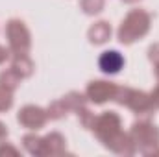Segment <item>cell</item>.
<instances>
[{"mask_svg": "<svg viewBox=\"0 0 159 157\" xmlns=\"http://www.w3.org/2000/svg\"><path fill=\"white\" fill-rule=\"evenodd\" d=\"M24 148L32 154V155H43V139L37 135H26L22 139Z\"/></svg>", "mask_w": 159, "mask_h": 157, "instance_id": "obj_13", "label": "cell"}, {"mask_svg": "<svg viewBox=\"0 0 159 157\" xmlns=\"http://www.w3.org/2000/svg\"><path fill=\"white\" fill-rule=\"evenodd\" d=\"M91 129L100 139V142H104V146L109 148L111 152H115L119 155L135 154V148L131 144L129 135L120 129V117L117 113H113V111L102 113L100 117L94 118V124Z\"/></svg>", "mask_w": 159, "mask_h": 157, "instance_id": "obj_1", "label": "cell"}, {"mask_svg": "<svg viewBox=\"0 0 159 157\" xmlns=\"http://www.w3.org/2000/svg\"><path fill=\"white\" fill-rule=\"evenodd\" d=\"M124 2H128V4H133V2H137V0H124Z\"/></svg>", "mask_w": 159, "mask_h": 157, "instance_id": "obj_25", "label": "cell"}, {"mask_svg": "<svg viewBox=\"0 0 159 157\" xmlns=\"http://www.w3.org/2000/svg\"><path fill=\"white\" fill-rule=\"evenodd\" d=\"M67 111H69V107L65 105V102H63V100L52 102V104L48 105V109H46L48 118H52V120H59V118H63L65 115H67Z\"/></svg>", "mask_w": 159, "mask_h": 157, "instance_id": "obj_15", "label": "cell"}, {"mask_svg": "<svg viewBox=\"0 0 159 157\" xmlns=\"http://www.w3.org/2000/svg\"><path fill=\"white\" fill-rule=\"evenodd\" d=\"M98 65H100V69L106 74H117L120 69H122V65H124V57H122V54L117 52V50H106L100 56Z\"/></svg>", "mask_w": 159, "mask_h": 157, "instance_id": "obj_8", "label": "cell"}, {"mask_svg": "<svg viewBox=\"0 0 159 157\" xmlns=\"http://www.w3.org/2000/svg\"><path fill=\"white\" fill-rule=\"evenodd\" d=\"M65 139L59 133H50L43 139V155H59L65 152Z\"/></svg>", "mask_w": 159, "mask_h": 157, "instance_id": "obj_9", "label": "cell"}, {"mask_svg": "<svg viewBox=\"0 0 159 157\" xmlns=\"http://www.w3.org/2000/svg\"><path fill=\"white\" fill-rule=\"evenodd\" d=\"M148 57H150V61L159 63V43L157 44H154V46H150V50H148Z\"/></svg>", "mask_w": 159, "mask_h": 157, "instance_id": "obj_19", "label": "cell"}, {"mask_svg": "<svg viewBox=\"0 0 159 157\" xmlns=\"http://www.w3.org/2000/svg\"><path fill=\"white\" fill-rule=\"evenodd\" d=\"M78 118H80V122H81V126L83 128H87V129H91L93 128V124H94V113H91L85 105L83 107H80L78 109Z\"/></svg>", "mask_w": 159, "mask_h": 157, "instance_id": "obj_18", "label": "cell"}, {"mask_svg": "<svg viewBox=\"0 0 159 157\" xmlns=\"http://www.w3.org/2000/svg\"><path fill=\"white\" fill-rule=\"evenodd\" d=\"M13 105V91L0 85V111H7Z\"/></svg>", "mask_w": 159, "mask_h": 157, "instance_id": "obj_17", "label": "cell"}, {"mask_svg": "<svg viewBox=\"0 0 159 157\" xmlns=\"http://www.w3.org/2000/svg\"><path fill=\"white\" fill-rule=\"evenodd\" d=\"M17 120H19L24 128L35 131V129H39V128H43V126L46 124L48 113H46L44 109L37 107V105H26V107H22V109L19 111Z\"/></svg>", "mask_w": 159, "mask_h": 157, "instance_id": "obj_6", "label": "cell"}, {"mask_svg": "<svg viewBox=\"0 0 159 157\" xmlns=\"http://www.w3.org/2000/svg\"><path fill=\"white\" fill-rule=\"evenodd\" d=\"M106 0H81V9L87 15H96L104 9Z\"/></svg>", "mask_w": 159, "mask_h": 157, "instance_id": "obj_16", "label": "cell"}, {"mask_svg": "<svg viewBox=\"0 0 159 157\" xmlns=\"http://www.w3.org/2000/svg\"><path fill=\"white\" fill-rule=\"evenodd\" d=\"M19 83H20V74L13 69H7L0 74V85L9 89V91H15L19 87Z\"/></svg>", "mask_w": 159, "mask_h": 157, "instance_id": "obj_12", "label": "cell"}, {"mask_svg": "<svg viewBox=\"0 0 159 157\" xmlns=\"http://www.w3.org/2000/svg\"><path fill=\"white\" fill-rule=\"evenodd\" d=\"M7 57H9V52H7V50H6V48L0 44V65H2V63L7 59Z\"/></svg>", "mask_w": 159, "mask_h": 157, "instance_id": "obj_21", "label": "cell"}, {"mask_svg": "<svg viewBox=\"0 0 159 157\" xmlns=\"http://www.w3.org/2000/svg\"><path fill=\"white\" fill-rule=\"evenodd\" d=\"M4 154L19 155V150H17V148H13V146H9V144H2V146H0V155H4Z\"/></svg>", "mask_w": 159, "mask_h": 157, "instance_id": "obj_20", "label": "cell"}, {"mask_svg": "<svg viewBox=\"0 0 159 157\" xmlns=\"http://www.w3.org/2000/svg\"><path fill=\"white\" fill-rule=\"evenodd\" d=\"M6 35H7V41H9L11 54H28L32 41H30V32H28V28L24 26L22 20L11 19L6 24Z\"/></svg>", "mask_w": 159, "mask_h": 157, "instance_id": "obj_5", "label": "cell"}, {"mask_svg": "<svg viewBox=\"0 0 159 157\" xmlns=\"http://www.w3.org/2000/svg\"><path fill=\"white\" fill-rule=\"evenodd\" d=\"M6 137H7V129H6V126H4V124L0 122V142H2V141H4Z\"/></svg>", "mask_w": 159, "mask_h": 157, "instance_id": "obj_23", "label": "cell"}, {"mask_svg": "<svg viewBox=\"0 0 159 157\" xmlns=\"http://www.w3.org/2000/svg\"><path fill=\"white\" fill-rule=\"evenodd\" d=\"M129 139H131V144L135 148V152H141L144 155H152V154H157L159 148V129L150 124L148 120H141V122H135L129 129Z\"/></svg>", "mask_w": 159, "mask_h": 157, "instance_id": "obj_2", "label": "cell"}, {"mask_svg": "<svg viewBox=\"0 0 159 157\" xmlns=\"http://www.w3.org/2000/svg\"><path fill=\"white\" fill-rule=\"evenodd\" d=\"M11 69L20 74V78H28L34 72V61L28 54H13L11 56Z\"/></svg>", "mask_w": 159, "mask_h": 157, "instance_id": "obj_10", "label": "cell"}, {"mask_svg": "<svg viewBox=\"0 0 159 157\" xmlns=\"http://www.w3.org/2000/svg\"><path fill=\"white\" fill-rule=\"evenodd\" d=\"M150 30V15L143 9H133L126 15L119 28V41L122 44H131L133 41L141 39Z\"/></svg>", "mask_w": 159, "mask_h": 157, "instance_id": "obj_3", "label": "cell"}, {"mask_svg": "<svg viewBox=\"0 0 159 157\" xmlns=\"http://www.w3.org/2000/svg\"><path fill=\"white\" fill-rule=\"evenodd\" d=\"M113 100L120 105L129 107L133 113L143 115V117H150L154 113V109H156V104H154L150 94H146L143 91L129 89V87H117Z\"/></svg>", "mask_w": 159, "mask_h": 157, "instance_id": "obj_4", "label": "cell"}, {"mask_svg": "<svg viewBox=\"0 0 159 157\" xmlns=\"http://www.w3.org/2000/svg\"><path fill=\"white\" fill-rule=\"evenodd\" d=\"M115 89L117 85L111 81H91L87 85L85 96L93 102V104H104L107 100H113L115 96Z\"/></svg>", "mask_w": 159, "mask_h": 157, "instance_id": "obj_7", "label": "cell"}, {"mask_svg": "<svg viewBox=\"0 0 159 157\" xmlns=\"http://www.w3.org/2000/svg\"><path fill=\"white\" fill-rule=\"evenodd\" d=\"M156 78H157V81H159V63H156Z\"/></svg>", "mask_w": 159, "mask_h": 157, "instance_id": "obj_24", "label": "cell"}, {"mask_svg": "<svg viewBox=\"0 0 159 157\" xmlns=\"http://www.w3.org/2000/svg\"><path fill=\"white\" fill-rule=\"evenodd\" d=\"M152 96V100H154V104H156V107H159V87H156V91L150 94Z\"/></svg>", "mask_w": 159, "mask_h": 157, "instance_id": "obj_22", "label": "cell"}, {"mask_svg": "<svg viewBox=\"0 0 159 157\" xmlns=\"http://www.w3.org/2000/svg\"><path fill=\"white\" fill-rule=\"evenodd\" d=\"M63 102H65V105H67L69 109H74V111H78L80 107H83V105L87 104V98H85L83 94L76 92V91H72V92H69V94L63 98Z\"/></svg>", "mask_w": 159, "mask_h": 157, "instance_id": "obj_14", "label": "cell"}, {"mask_svg": "<svg viewBox=\"0 0 159 157\" xmlns=\"http://www.w3.org/2000/svg\"><path fill=\"white\" fill-rule=\"evenodd\" d=\"M111 37V26L106 22V20H100V22H94L91 28H89V41L94 43V44H102Z\"/></svg>", "mask_w": 159, "mask_h": 157, "instance_id": "obj_11", "label": "cell"}]
</instances>
